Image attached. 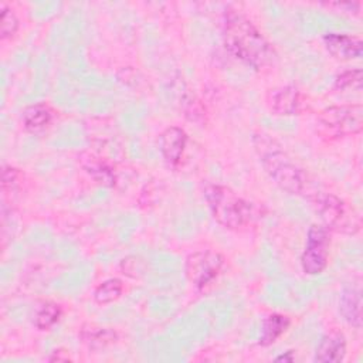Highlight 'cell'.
I'll return each instance as SVG.
<instances>
[{
  "mask_svg": "<svg viewBox=\"0 0 363 363\" xmlns=\"http://www.w3.org/2000/svg\"><path fill=\"white\" fill-rule=\"evenodd\" d=\"M81 166L85 169V172L92 176L98 183L105 186H113L115 184V173L113 169L108 164L106 160L102 157L94 155V153H84L79 157Z\"/></svg>",
  "mask_w": 363,
  "mask_h": 363,
  "instance_id": "obj_13",
  "label": "cell"
},
{
  "mask_svg": "<svg viewBox=\"0 0 363 363\" xmlns=\"http://www.w3.org/2000/svg\"><path fill=\"white\" fill-rule=\"evenodd\" d=\"M1 40L11 38L18 30V18L14 11L6 6L1 7Z\"/></svg>",
  "mask_w": 363,
  "mask_h": 363,
  "instance_id": "obj_20",
  "label": "cell"
},
{
  "mask_svg": "<svg viewBox=\"0 0 363 363\" xmlns=\"http://www.w3.org/2000/svg\"><path fill=\"white\" fill-rule=\"evenodd\" d=\"M323 44L329 54L337 60H353L362 57L363 43L359 37L329 33L323 35Z\"/></svg>",
  "mask_w": 363,
  "mask_h": 363,
  "instance_id": "obj_9",
  "label": "cell"
},
{
  "mask_svg": "<svg viewBox=\"0 0 363 363\" xmlns=\"http://www.w3.org/2000/svg\"><path fill=\"white\" fill-rule=\"evenodd\" d=\"M79 337L89 349L99 350L113 345L118 340V333L111 328H104L98 325H85L79 330Z\"/></svg>",
  "mask_w": 363,
  "mask_h": 363,
  "instance_id": "obj_14",
  "label": "cell"
},
{
  "mask_svg": "<svg viewBox=\"0 0 363 363\" xmlns=\"http://www.w3.org/2000/svg\"><path fill=\"white\" fill-rule=\"evenodd\" d=\"M268 105L271 112L281 116H291L298 115L302 105V96L296 86L294 85H284L274 89L269 94Z\"/></svg>",
  "mask_w": 363,
  "mask_h": 363,
  "instance_id": "obj_8",
  "label": "cell"
},
{
  "mask_svg": "<svg viewBox=\"0 0 363 363\" xmlns=\"http://www.w3.org/2000/svg\"><path fill=\"white\" fill-rule=\"evenodd\" d=\"M123 291V284L118 278H111L101 282L94 291V301L99 305H106L116 301Z\"/></svg>",
  "mask_w": 363,
  "mask_h": 363,
  "instance_id": "obj_18",
  "label": "cell"
},
{
  "mask_svg": "<svg viewBox=\"0 0 363 363\" xmlns=\"http://www.w3.org/2000/svg\"><path fill=\"white\" fill-rule=\"evenodd\" d=\"M275 360L277 362H292L294 360V356H292V352L291 350H288L285 354H279V356H277L275 357Z\"/></svg>",
  "mask_w": 363,
  "mask_h": 363,
  "instance_id": "obj_23",
  "label": "cell"
},
{
  "mask_svg": "<svg viewBox=\"0 0 363 363\" xmlns=\"http://www.w3.org/2000/svg\"><path fill=\"white\" fill-rule=\"evenodd\" d=\"M187 143V133L179 126L166 128L159 138V149L167 164H179Z\"/></svg>",
  "mask_w": 363,
  "mask_h": 363,
  "instance_id": "obj_11",
  "label": "cell"
},
{
  "mask_svg": "<svg viewBox=\"0 0 363 363\" xmlns=\"http://www.w3.org/2000/svg\"><path fill=\"white\" fill-rule=\"evenodd\" d=\"M308 200L328 230L353 234L360 228V216L333 193L311 191Z\"/></svg>",
  "mask_w": 363,
  "mask_h": 363,
  "instance_id": "obj_4",
  "label": "cell"
},
{
  "mask_svg": "<svg viewBox=\"0 0 363 363\" xmlns=\"http://www.w3.org/2000/svg\"><path fill=\"white\" fill-rule=\"evenodd\" d=\"M61 315H62V311L58 303L45 302L37 309L34 315V325L40 330H48L60 320Z\"/></svg>",
  "mask_w": 363,
  "mask_h": 363,
  "instance_id": "obj_17",
  "label": "cell"
},
{
  "mask_svg": "<svg viewBox=\"0 0 363 363\" xmlns=\"http://www.w3.org/2000/svg\"><path fill=\"white\" fill-rule=\"evenodd\" d=\"M339 311L343 319L353 328H362V292L357 286L347 285L339 298Z\"/></svg>",
  "mask_w": 363,
  "mask_h": 363,
  "instance_id": "obj_12",
  "label": "cell"
},
{
  "mask_svg": "<svg viewBox=\"0 0 363 363\" xmlns=\"http://www.w3.org/2000/svg\"><path fill=\"white\" fill-rule=\"evenodd\" d=\"M323 6L329 7V9H335L336 11H342V13H347V14H359L362 4L357 1H333V3H323Z\"/></svg>",
  "mask_w": 363,
  "mask_h": 363,
  "instance_id": "obj_22",
  "label": "cell"
},
{
  "mask_svg": "<svg viewBox=\"0 0 363 363\" xmlns=\"http://www.w3.org/2000/svg\"><path fill=\"white\" fill-rule=\"evenodd\" d=\"M204 199L214 220L225 228H242L254 218V207L251 203L227 186L207 184L204 187Z\"/></svg>",
  "mask_w": 363,
  "mask_h": 363,
  "instance_id": "obj_3",
  "label": "cell"
},
{
  "mask_svg": "<svg viewBox=\"0 0 363 363\" xmlns=\"http://www.w3.org/2000/svg\"><path fill=\"white\" fill-rule=\"evenodd\" d=\"M252 143L264 170L281 190L296 196L311 193L308 173L292 162L274 138L262 132L255 133Z\"/></svg>",
  "mask_w": 363,
  "mask_h": 363,
  "instance_id": "obj_2",
  "label": "cell"
},
{
  "mask_svg": "<svg viewBox=\"0 0 363 363\" xmlns=\"http://www.w3.org/2000/svg\"><path fill=\"white\" fill-rule=\"evenodd\" d=\"M318 122L320 133L329 139L360 133L363 129V106L360 104L329 106L320 112Z\"/></svg>",
  "mask_w": 363,
  "mask_h": 363,
  "instance_id": "obj_5",
  "label": "cell"
},
{
  "mask_svg": "<svg viewBox=\"0 0 363 363\" xmlns=\"http://www.w3.org/2000/svg\"><path fill=\"white\" fill-rule=\"evenodd\" d=\"M289 325H291V319L286 315H281V313L268 315L262 322L258 345L267 347L275 343L288 330Z\"/></svg>",
  "mask_w": 363,
  "mask_h": 363,
  "instance_id": "obj_15",
  "label": "cell"
},
{
  "mask_svg": "<svg viewBox=\"0 0 363 363\" xmlns=\"http://www.w3.org/2000/svg\"><path fill=\"white\" fill-rule=\"evenodd\" d=\"M224 265V257L213 250H200L191 252L186 258V277L189 282L196 286L197 289H204L221 272Z\"/></svg>",
  "mask_w": 363,
  "mask_h": 363,
  "instance_id": "obj_6",
  "label": "cell"
},
{
  "mask_svg": "<svg viewBox=\"0 0 363 363\" xmlns=\"http://www.w3.org/2000/svg\"><path fill=\"white\" fill-rule=\"evenodd\" d=\"M330 235L323 224H312L308 230L305 250L301 255L302 271L308 275L323 272L329 259Z\"/></svg>",
  "mask_w": 363,
  "mask_h": 363,
  "instance_id": "obj_7",
  "label": "cell"
},
{
  "mask_svg": "<svg viewBox=\"0 0 363 363\" xmlns=\"http://www.w3.org/2000/svg\"><path fill=\"white\" fill-rule=\"evenodd\" d=\"M23 125L30 132L45 129L52 121V111L45 104H34L23 111Z\"/></svg>",
  "mask_w": 363,
  "mask_h": 363,
  "instance_id": "obj_16",
  "label": "cell"
},
{
  "mask_svg": "<svg viewBox=\"0 0 363 363\" xmlns=\"http://www.w3.org/2000/svg\"><path fill=\"white\" fill-rule=\"evenodd\" d=\"M346 337L340 330H329L319 342L313 360L319 363H339L346 356Z\"/></svg>",
  "mask_w": 363,
  "mask_h": 363,
  "instance_id": "obj_10",
  "label": "cell"
},
{
  "mask_svg": "<svg viewBox=\"0 0 363 363\" xmlns=\"http://www.w3.org/2000/svg\"><path fill=\"white\" fill-rule=\"evenodd\" d=\"M21 173L18 169L11 166H4L1 172V189L4 193L16 191L21 184Z\"/></svg>",
  "mask_w": 363,
  "mask_h": 363,
  "instance_id": "obj_21",
  "label": "cell"
},
{
  "mask_svg": "<svg viewBox=\"0 0 363 363\" xmlns=\"http://www.w3.org/2000/svg\"><path fill=\"white\" fill-rule=\"evenodd\" d=\"M362 77H363V72L360 68L345 71L336 77L335 88L340 89V91L350 89V88L360 91L362 89Z\"/></svg>",
  "mask_w": 363,
  "mask_h": 363,
  "instance_id": "obj_19",
  "label": "cell"
},
{
  "mask_svg": "<svg viewBox=\"0 0 363 363\" xmlns=\"http://www.w3.org/2000/svg\"><path fill=\"white\" fill-rule=\"evenodd\" d=\"M223 35L225 48L255 69H261L275 60V51L268 40L251 20L235 10H227Z\"/></svg>",
  "mask_w": 363,
  "mask_h": 363,
  "instance_id": "obj_1",
  "label": "cell"
}]
</instances>
